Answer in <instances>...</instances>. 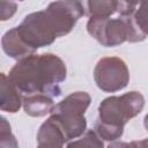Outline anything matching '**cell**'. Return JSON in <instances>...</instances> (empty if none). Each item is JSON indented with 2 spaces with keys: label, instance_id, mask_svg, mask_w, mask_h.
Instances as JSON below:
<instances>
[{
  "label": "cell",
  "instance_id": "cell-14",
  "mask_svg": "<svg viewBox=\"0 0 148 148\" xmlns=\"http://www.w3.org/2000/svg\"><path fill=\"white\" fill-rule=\"evenodd\" d=\"M1 147H18V142L12 132V126L3 116H0V148Z\"/></svg>",
  "mask_w": 148,
  "mask_h": 148
},
{
  "label": "cell",
  "instance_id": "cell-6",
  "mask_svg": "<svg viewBox=\"0 0 148 148\" xmlns=\"http://www.w3.org/2000/svg\"><path fill=\"white\" fill-rule=\"evenodd\" d=\"M88 34L102 46L114 47L127 42V29L123 17H89Z\"/></svg>",
  "mask_w": 148,
  "mask_h": 148
},
{
  "label": "cell",
  "instance_id": "cell-5",
  "mask_svg": "<svg viewBox=\"0 0 148 148\" xmlns=\"http://www.w3.org/2000/svg\"><path fill=\"white\" fill-rule=\"evenodd\" d=\"M96 86L104 92H117L127 87L130 71L126 62L119 57H103L94 68Z\"/></svg>",
  "mask_w": 148,
  "mask_h": 148
},
{
  "label": "cell",
  "instance_id": "cell-16",
  "mask_svg": "<svg viewBox=\"0 0 148 148\" xmlns=\"http://www.w3.org/2000/svg\"><path fill=\"white\" fill-rule=\"evenodd\" d=\"M145 1L146 0H117V12L120 16L127 15Z\"/></svg>",
  "mask_w": 148,
  "mask_h": 148
},
{
  "label": "cell",
  "instance_id": "cell-4",
  "mask_svg": "<svg viewBox=\"0 0 148 148\" xmlns=\"http://www.w3.org/2000/svg\"><path fill=\"white\" fill-rule=\"evenodd\" d=\"M91 97L86 91H74L56 104L50 112L61 127L67 142L80 138L87 130L84 113L90 105Z\"/></svg>",
  "mask_w": 148,
  "mask_h": 148
},
{
  "label": "cell",
  "instance_id": "cell-12",
  "mask_svg": "<svg viewBox=\"0 0 148 148\" xmlns=\"http://www.w3.org/2000/svg\"><path fill=\"white\" fill-rule=\"evenodd\" d=\"M88 17H110L117 12V0H79Z\"/></svg>",
  "mask_w": 148,
  "mask_h": 148
},
{
  "label": "cell",
  "instance_id": "cell-2",
  "mask_svg": "<svg viewBox=\"0 0 148 148\" xmlns=\"http://www.w3.org/2000/svg\"><path fill=\"white\" fill-rule=\"evenodd\" d=\"M8 76L22 96L45 94L58 97L60 83L67 77V67L54 53H32L18 59Z\"/></svg>",
  "mask_w": 148,
  "mask_h": 148
},
{
  "label": "cell",
  "instance_id": "cell-13",
  "mask_svg": "<svg viewBox=\"0 0 148 148\" xmlns=\"http://www.w3.org/2000/svg\"><path fill=\"white\" fill-rule=\"evenodd\" d=\"M67 147H97V148H103L104 143L103 140L98 136V134L94 130H86L84 133L81 135V138L76 141L67 142Z\"/></svg>",
  "mask_w": 148,
  "mask_h": 148
},
{
  "label": "cell",
  "instance_id": "cell-11",
  "mask_svg": "<svg viewBox=\"0 0 148 148\" xmlns=\"http://www.w3.org/2000/svg\"><path fill=\"white\" fill-rule=\"evenodd\" d=\"M1 46L3 52L13 59H21L29 54L35 53L28 45L24 44V42L21 39V37L17 34L16 27L9 29L5 32V35L1 38Z\"/></svg>",
  "mask_w": 148,
  "mask_h": 148
},
{
  "label": "cell",
  "instance_id": "cell-17",
  "mask_svg": "<svg viewBox=\"0 0 148 148\" xmlns=\"http://www.w3.org/2000/svg\"><path fill=\"white\" fill-rule=\"evenodd\" d=\"M18 1H23V0H18Z\"/></svg>",
  "mask_w": 148,
  "mask_h": 148
},
{
  "label": "cell",
  "instance_id": "cell-8",
  "mask_svg": "<svg viewBox=\"0 0 148 148\" xmlns=\"http://www.w3.org/2000/svg\"><path fill=\"white\" fill-rule=\"evenodd\" d=\"M36 140L37 146L40 148H58L67 143L61 127L52 117H49L39 126Z\"/></svg>",
  "mask_w": 148,
  "mask_h": 148
},
{
  "label": "cell",
  "instance_id": "cell-7",
  "mask_svg": "<svg viewBox=\"0 0 148 148\" xmlns=\"http://www.w3.org/2000/svg\"><path fill=\"white\" fill-rule=\"evenodd\" d=\"M123 17L127 29V42L139 43L146 39L147 28V3L142 2L132 13L120 16Z\"/></svg>",
  "mask_w": 148,
  "mask_h": 148
},
{
  "label": "cell",
  "instance_id": "cell-9",
  "mask_svg": "<svg viewBox=\"0 0 148 148\" xmlns=\"http://www.w3.org/2000/svg\"><path fill=\"white\" fill-rule=\"evenodd\" d=\"M22 99L23 96L15 88L9 76L0 72V110L15 113L21 109Z\"/></svg>",
  "mask_w": 148,
  "mask_h": 148
},
{
  "label": "cell",
  "instance_id": "cell-15",
  "mask_svg": "<svg viewBox=\"0 0 148 148\" xmlns=\"http://www.w3.org/2000/svg\"><path fill=\"white\" fill-rule=\"evenodd\" d=\"M17 10V5L14 0H0V21L12 18Z\"/></svg>",
  "mask_w": 148,
  "mask_h": 148
},
{
  "label": "cell",
  "instance_id": "cell-1",
  "mask_svg": "<svg viewBox=\"0 0 148 148\" xmlns=\"http://www.w3.org/2000/svg\"><path fill=\"white\" fill-rule=\"evenodd\" d=\"M83 15L79 0H56L43 10L28 14L16 30L24 44L36 52L68 35Z\"/></svg>",
  "mask_w": 148,
  "mask_h": 148
},
{
  "label": "cell",
  "instance_id": "cell-10",
  "mask_svg": "<svg viewBox=\"0 0 148 148\" xmlns=\"http://www.w3.org/2000/svg\"><path fill=\"white\" fill-rule=\"evenodd\" d=\"M22 106L24 112L30 117H44L49 114L53 106V97L45 94H31L23 96Z\"/></svg>",
  "mask_w": 148,
  "mask_h": 148
},
{
  "label": "cell",
  "instance_id": "cell-3",
  "mask_svg": "<svg viewBox=\"0 0 148 148\" xmlns=\"http://www.w3.org/2000/svg\"><path fill=\"white\" fill-rule=\"evenodd\" d=\"M145 106V97L140 91H128L120 96H109L98 105V117L94 131L102 140L117 141L124 134L125 125Z\"/></svg>",
  "mask_w": 148,
  "mask_h": 148
}]
</instances>
